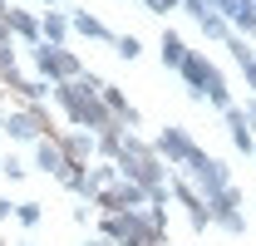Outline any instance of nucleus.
I'll return each mask as SVG.
<instances>
[{
    "mask_svg": "<svg viewBox=\"0 0 256 246\" xmlns=\"http://www.w3.org/2000/svg\"><path fill=\"white\" fill-rule=\"evenodd\" d=\"M5 133L15 138V143H40V138H50V114L30 104V108H10L5 114Z\"/></svg>",
    "mask_w": 256,
    "mask_h": 246,
    "instance_id": "nucleus-1",
    "label": "nucleus"
},
{
    "mask_svg": "<svg viewBox=\"0 0 256 246\" xmlns=\"http://www.w3.org/2000/svg\"><path fill=\"white\" fill-rule=\"evenodd\" d=\"M40 34H44V44H64V34H69V20H64L60 10H50V15L40 20Z\"/></svg>",
    "mask_w": 256,
    "mask_h": 246,
    "instance_id": "nucleus-2",
    "label": "nucleus"
},
{
    "mask_svg": "<svg viewBox=\"0 0 256 246\" xmlns=\"http://www.w3.org/2000/svg\"><path fill=\"white\" fill-rule=\"evenodd\" d=\"M74 30H79V34H89V40H108V30H104V25H98L94 15H84V10H79V15H74Z\"/></svg>",
    "mask_w": 256,
    "mask_h": 246,
    "instance_id": "nucleus-3",
    "label": "nucleus"
},
{
    "mask_svg": "<svg viewBox=\"0 0 256 246\" xmlns=\"http://www.w3.org/2000/svg\"><path fill=\"white\" fill-rule=\"evenodd\" d=\"M15 222H20V226H34V222H40V207H15Z\"/></svg>",
    "mask_w": 256,
    "mask_h": 246,
    "instance_id": "nucleus-4",
    "label": "nucleus"
},
{
    "mask_svg": "<svg viewBox=\"0 0 256 246\" xmlns=\"http://www.w3.org/2000/svg\"><path fill=\"white\" fill-rule=\"evenodd\" d=\"M5 178L20 182V178H25V158H5Z\"/></svg>",
    "mask_w": 256,
    "mask_h": 246,
    "instance_id": "nucleus-5",
    "label": "nucleus"
},
{
    "mask_svg": "<svg viewBox=\"0 0 256 246\" xmlns=\"http://www.w3.org/2000/svg\"><path fill=\"white\" fill-rule=\"evenodd\" d=\"M84 246H108V242H104V236H94V242H84Z\"/></svg>",
    "mask_w": 256,
    "mask_h": 246,
    "instance_id": "nucleus-6",
    "label": "nucleus"
},
{
    "mask_svg": "<svg viewBox=\"0 0 256 246\" xmlns=\"http://www.w3.org/2000/svg\"><path fill=\"white\" fill-rule=\"evenodd\" d=\"M50 5H54V0H50Z\"/></svg>",
    "mask_w": 256,
    "mask_h": 246,
    "instance_id": "nucleus-7",
    "label": "nucleus"
}]
</instances>
